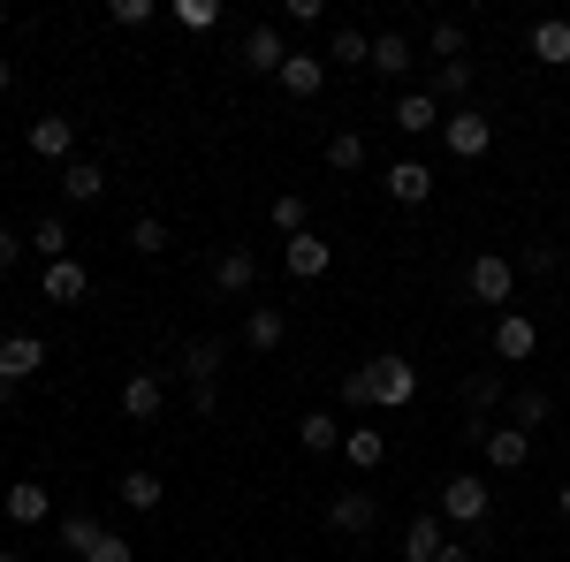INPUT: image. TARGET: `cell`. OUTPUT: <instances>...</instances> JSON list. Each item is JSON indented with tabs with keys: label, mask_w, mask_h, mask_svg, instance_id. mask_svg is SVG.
Returning a JSON list of instances; mask_svg holds the SVG:
<instances>
[{
	"label": "cell",
	"mask_w": 570,
	"mask_h": 562,
	"mask_svg": "<svg viewBox=\"0 0 570 562\" xmlns=\"http://www.w3.org/2000/svg\"><path fill=\"white\" fill-rule=\"evenodd\" d=\"M220 365H228V343L220 335H206V343H190L183 349V381H190V403H198V418H214V403H220Z\"/></svg>",
	"instance_id": "cell-1"
},
{
	"label": "cell",
	"mask_w": 570,
	"mask_h": 562,
	"mask_svg": "<svg viewBox=\"0 0 570 562\" xmlns=\"http://www.w3.org/2000/svg\"><path fill=\"white\" fill-rule=\"evenodd\" d=\"M487 510H494V486H487L480 472H449L441 479V524H487Z\"/></svg>",
	"instance_id": "cell-2"
},
{
	"label": "cell",
	"mask_w": 570,
	"mask_h": 562,
	"mask_svg": "<svg viewBox=\"0 0 570 562\" xmlns=\"http://www.w3.org/2000/svg\"><path fill=\"white\" fill-rule=\"evenodd\" d=\"M365 381H373V411H403V403H419V365L411 357H365Z\"/></svg>",
	"instance_id": "cell-3"
},
{
	"label": "cell",
	"mask_w": 570,
	"mask_h": 562,
	"mask_svg": "<svg viewBox=\"0 0 570 562\" xmlns=\"http://www.w3.org/2000/svg\"><path fill=\"white\" fill-rule=\"evenodd\" d=\"M464 289L480 304H502L510 312V289H518V266H510V252H480V259L464 266Z\"/></svg>",
	"instance_id": "cell-4"
},
{
	"label": "cell",
	"mask_w": 570,
	"mask_h": 562,
	"mask_svg": "<svg viewBox=\"0 0 570 562\" xmlns=\"http://www.w3.org/2000/svg\"><path fill=\"white\" fill-rule=\"evenodd\" d=\"M381 524V502H373V486H343L335 502H327V532H343V540H365Z\"/></svg>",
	"instance_id": "cell-5"
},
{
	"label": "cell",
	"mask_w": 570,
	"mask_h": 562,
	"mask_svg": "<svg viewBox=\"0 0 570 562\" xmlns=\"http://www.w3.org/2000/svg\"><path fill=\"white\" fill-rule=\"evenodd\" d=\"M441 137H449V152H456V160H487V145H494V122H487L480 107H449Z\"/></svg>",
	"instance_id": "cell-6"
},
{
	"label": "cell",
	"mask_w": 570,
	"mask_h": 562,
	"mask_svg": "<svg viewBox=\"0 0 570 562\" xmlns=\"http://www.w3.org/2000/svg\"><path fill=\"white\" fill-rule=\"evenodd\" d=\"M236 61H244L252 77H282V61H289V39H282V23H252Z\"/></svg>",
	"instance_id": "cell-7"
},
{
	"label": "cell",
	"mask_w": 570,
	"mask_h": 562,
	"mask_svg": "<svg viewBox=\"0 0 570 562\" xmlns=\"http://www.w3.org/2000/svg\"><path fill=\"white\" fill-rule=\"evenodd\" d=\"M23 145H31L39 160H53V168H69V160H77V122H69V115H39V122L23 130Z\"/></svg>",
	"instance_id": "cell-8"
},
{
	"label": "cell",
	"mask_w": 570,
	"mask_h": 562,
	"mask_svg": "<svg viewBox=\"0 0 570 562\" xmlns=\"http://www.w3.org/2000/svg\"><path fill=\"white\" fill-rule=\"evenodd\" d=\"M252 282H259V252L252 244H228L214 259V289L220 297H252Z\"/></svg>",
	"instance_id": "cell-9"
},
{
	"label": "cell",
	"mask_w": 570,
	"mask_h": 562,
	"mask_svg": "<svg viewBox=\"0 0 570 562\" xmlns=\"http://www.w3.org/2000/svg\"><path fill=\"white\" fill-rule=\"evenodd\" d=\"M160 411H168V381H160V373H130V381H122V418L153 426Z\"/></svg>",
	"instance_id": "cell-10"
},
{
	"label": "cell",
	"mask_w": 570,
	"mask_h": 562,
	"mask_svg": "<svg viewBox=\"0 0 570 562\" xmlns=\"http://www.w3.org/2000/svg\"><path fill=\"white\" fill-rule=\"evenodd\" d=\"M39 289H46V304H85L91 297V266L85 259H53L39 274Z\"/></svg>",
	"instance_id": "cell-11"
},
{
	"label": "cell",
	"mask_w": 570,
	"mask_h": 562,
	"mask_svg": "<svg viewBox=\"0 0 570 562\" xmlns=\"http://www.w3.org/2000/svg\"><path fill=\"white\" fill-rule=\"evenodd\" d=\"M480 448H487V464H494V472H525V464H532V433H518L510 418H502V426H487Z\"/></svg>",
	"instance_id": "cell-12"
},
{
	"label": "cell",
	"mask_w": 570,
	"mask_h": 562,
	"mask_svg": "<svg viewBox=\"0 0 570 562\" xmlns=\"http://www.w3.org/2000/svg\"><path fill=\"white\" fill-rule=\"evenodd\" d=\"M532 349H540V327H532L525 312H502V319H494V357H502V365H525Z\"/></svg>",
	"instance_id": "cell-13"
},
{
	"label": "cell",
	"mask_w": 570,
	"mask_h": 562,
	"mask_svg": "<svg viewBox=\"0 0 570 562\" xmlns=\"http://www.w3.org/2000/svg\"><path fill=\"white\" fill-rule=\"evenodd\" d=\"M39 365H46V343H39V335H8V343H0V381H8V388H23Z\"/></svg>",
	"instance_id": "cell-14"
},
{
	"label": "cell",
	"mask_w": 570,
	"mask_h": 562,
	"mask_svg": "<svg viewBox=\"0 0 570 562\" xmlns=\"http://www.w3.org/2000/svg\"><path fill=\"white\" fill-rule=\"evenodd\" d=\"M381 183H389L395 206H426V198H434V168H426V160H395Z\"/></svg>",
	"instance_id": "cell-15"
},
{
	"label": "cell",
	"mask_w": 570,
	"mask_h": 562,
	"mask_svg": "<svg viewBox=\"0 0 570 562\" xmlns=\"http://www.w3.org/2000/svg\"><path fill=\"white\" fill-rule=\"evenodd\" d=\"M115 502H122V510H137V517H153V510L168 502V486H160V472H145V464H137V472L115 479Z\"/></svg>",
	"instance_id": "cell-16"
},
{
	"label": "cell",
	"mask_w": 570,
	"mask_h": 562,
	"mask_svg": "<svg viewBox=\"0 0 570 562\" xmlns=\"http://www.w3.org/2000/svg\"><path fill=\"white\" fill-rule=\"evenodd\" d=\"M0 510H8V524H46L53 517V494H46L39 479H16V486L0 494Z\"/></svg>",
	"instance_id": "cell-17"
},
{
	"label": "cell",
	"mask_w": 570,
	"mask_h": 562,
	"mask_svg": "<svg viewBox=\"0 0 570 562\" xmlns=\"http://www.w3.org/2000/svg\"><path fill=\"white\" fill-rule=\"evenodd\" d=\"M320 85H327V53H305V46H289V61H282V91H289V99H312Z\"/></svg>",
	"instance_id": "cell-18"
},
{
	"label": "cell",
	"mask_w": 570,
	"mask_h": 562,
	"mask_svg": "<svg viewBox=\"0 0 570 562\" xmlns=\"http://www.w3.org/2000/svg\"><path fill=\"white\" fill-rule=\"evenodd\" d=\"M327 259H335V252H327V236H312V228L282 244V266H289L297 282H320V274H327Z\"/></svg>",
	"instance_id": "cell-19"
},
{
	"label": "cell",
	"mask_w": 570,
	"mask_h": 562,
	"mask_svg": "<svg viewBox=\"0 0 570 562\" xmlns=\"http://www.w3.org/2000/svg\"><path fill=\"white\" fill-rule=\"evenodd\" d=\"M389 122H395L403 137H426V130H441V99H434V91H403Z\"/></svg>",
	"instance_id": "cell-20"
},
{
	"label": "cell",
	"mask_w": 570,
	"mask_h": 562,
	"mask_svg": "<svg viewBox=\"0 0 570 562\" xmlns=\"http://www.w3.org/2000/svg\"><path fill=\"white\" fill-rule=\"evenodd\" d=\"M61 198H69V206H99V198H107V168H99V160H69V168H61Z\"/></svg>",
	"instance_id": "cell-21"
},
{
	"label": "cell",
	"mask_w": 570,
	"mask_h": 562,
	"mask_svg": "<svg viewBox=\"0 0 570 562\" xmlns=\"http://www.w3.org/2000/svg\"><path fill=\"white\" fill-rule=\"evenodd\" d=\"M343 418H327V411H305V418H297V448H305V456H335V448H343Z\"/></svg>",
	"instance_id": "cell-22"
},
{
	"label": "cell",
	"mask_w": 570,
	"mask_h": 562,
	"mask_svg": "<svg viewBox=\"0 0 570 562\" xmlns=\"http://www.w3.org/2000/svg\"><path fill=\"white\" fill-rule=\"evenodd\" d=\"M441 548H449V524L426 510V517H411V532H403V548H395V555H403V562H434Z\"/></svg>",
	"instance_id": "cell-23"
},
{
	"label": "cell",
	"mask_w": 570,
	"mask_h": 562,
	"mask_svg": "<svg viewBox=\"0 0 570 562\" xmlns=\"http://www.w3.org/2000/svg\"><path fill=\"white\" fill-rule=\"evenodd\" d=\"M494 403H502V373H472V381H464V411H472V441H487V411H494Z\"/></svg>",
	"instance_id": "cell-24"
},
{
	"label": "cell",
	"mask_w": 570,
	"mask_h": 562,
	"mask_svg": "<svg viewBox=\"0 0 570 562\" xmlns=\"http://www.w3.org/2000/svg\"><path fill=\"white\" fill-rule=\"evenodd\" d=\"M343 456H351V472H381V464H389V433L381 426H351L343 433Z\"/></svg>",
	"instance_id": "cell-25"
},
{
	"label": "cell",
	"mask_w": 570,
	"mask_h": 562,
	"mask_svg": "<svg viewBox=\"0 0 570 562\" xmlns=\"http://www.w3.org/2000/svg\"><path fill=\"white\" fill-rule=\"evenodd\" d=\"M532 61L570 69V23H563V16H540V23H532Z\"/></svg>",
	"instance_id": "cell-26"
},
{
	"label": "cell",
	"mask_w": 570,
	"mask_h": 562,
	"mask_svg": "<svg viewBox=\"0 0 570 562\" xmlns=\"http://www.w3.org/2000/svg\"><path fill=\"white\" fill-rule=\"evenodd\" d=\"M244 343L259 349V357H266V349H282V343H289V319H282V304H259V312L244 319Z\"/></svg>",
	"instance_id": "cell-27"
},
{
	"label": "cell",
	"mask_w": 570,
	"mask_h": 562,
	"mask_svg": "<svg viewBox=\"0 0 570 562\" xmlns=\"http://www.w3.org/2000/svg\"><path fill=\"white\" fill-rule=\"evenodd\" d=\"M69 244H77V236H69V220H61V214L31 220V252H39L46 266H53V259H77V252H69Z\"/></svg>",
	"instance_id": "cell-28"
},
{
	"label": "cell",
	"mask_w": 570,
	"mask_h": 562,
	"mask_svg": "<svg viewBox=\"0 0 570 562\" xmlns=\"http://www.w3.org/2000/svg\"><path fill=\"white\" fill-rule=\"evenodd\" d=\"M548 418H556V395H548V388H518V395H510V426H518V433L548 426Z\"/></svg>",
	"instance_id": "cell-29"
},
{
	"label": "cell",
	"mask_w": 570,
	"mask_h": 562,
	"mask_svg": "<svg viewBox=\"0 0 570 562\" xmlns=\"http://www.w3.org/2000/svg\"><path fill=\"white\" fill-rule=\"evenodd\" d=\"M411 61H419V53H411L403 31H381V39H373V77H403Z\"/></svg>",
	"instance_id": "cell-30"
},
{
	"label": "cell",
	"mask_w": 570,
	"mask_h": 562,
	"mask_svg": "<svg viewBox=\"0 0 570 562\" xmlns=\"http://www.w3.org/2000/svg\"><path fill=\"white\" fill-rule=\"evenodd\" d=\"M464 46H472V31H464V23H449V16H441L434 31H426V53H434V69H441V61H464Z\"/></svg>",
	"instance_id": "cell-31"
},
{
	"label": "cell",
	"mask_w": 570,
	"mask_h": 562,
	"mask_svg": "<svg viewBox=\"0 0 570 562\" xmlns=\"http://www.w3.org/2000/svg\"><path fill=\"white\" fill-rule=\"evenodd\" d=\"M266 228H274V236H305V198H297V190L266 198Z\"/></svg>",
	"instance_id": "cell-32"
},
{
	"label": "cell",
	"mask_w": 570,
	"mask_h": 562,
	"mask_svg": "<svg viewBox=\"0 0 570 562\" xmlns=\"http://www.w3.org/2000/svg\"><path fill=\"white\" fill-rule=\"evenodd\" d=\"M168 244H176V236H168V220H160V214H137V220H130V252H145V259H160Z\"/></svg>",
	"instance_id": "cell-33"
},
{
	"label": "cell",
	"mask_w": 570,
	"mask_h": 562,
	"mask_svg": "<svg viewBox=\"0 0 570 562\" xmlns=\"http://www.w3.org/2000/svg\"><path fill=\"white\" fill-rule=\"evenodd\" d=\"M327 168H335V175H357V168H365V137H357V130H335V137H327Z\"/></svg>",
	"instance_id": "cell-34"
},
{
	"label": "cell",
	"mask_w": 570,
	"mask_h": 562,
	"mask_svg": "<svg viewBox=\"0 0 570 562\" xmlns=\"http://www.w3.org/2000/svg\"><path fill=\"white\" fill-rule=\"evenodd\" d=\"M99 532H107V524H99V517H61V548H69V555L85 562L91 548H99Z\"/></svg>",
	"instance_id": "cell-35"
},
{
	"label": "cell",
	"mask_w": 570,
	"mask_h": 562,
	"mask_svg": "<svg viewBox=\"0 0 570 562\" xmlns=\"http://www.w3.org/2000/svg\"><path fill=\"white\" fill-rule=\"evenodd\" d=\"M464 91H472V61H441L434 69V99H456V107H464Z\"/></svg>",
	"instance_id": "cell-36"
},
{
	"label": "cell",
	"mask_w": 570,
	"mask_h": 562,
	"mask_svg": "<svg viewBox=\"0 0 570 562\" xmlns=\"http://www.w3.org/2000/svg\"><path fill=\"white\" fill-rule=\"evenodd\" d=\"M327 53H335V61H357V69H373V39H365V31H335Z\"/></svg>",
	"instance_id": "cell-37"
},
{
	"label": "cell",
	"mask_w": 570,
	"mask_h": 562,
	"mask_svg": "<svg viewBox=\"0 0 570 562\" xmlns=\"http://www.w3.org/2000/svg\"><path fill=\"white\" fill-rule=\"evenodd\" d=\"M176 23H183V31H214L220 0H176Z\"/></svg>",
	"instance_id": "cell-38"
},
{
	"label": "cell",
	"mask_w": 570,
	"mask_h": 562,
	"mask_svg": "<svg viewBox=\"0 0 570 562\" xmlns=\"http://www.w3.org/2000/svg\"><path fill=\"white\" fill-rule=\"evenodd\" d=\"M343 411H373V381H365V365L343 373Z\"/></svg>",
	"instance_id": "cell-39"
},
{
	"label": "cell",
	"mask_w": 570,
	"mask_h": 562,
	"mask_svg": "<svg viewBox=\"0 0 570 562\" xmlns=\"http://www.w3.org/2000/svg\"><path fill=\"white\" fill-rule=\"evenodd\" d=\"M85 562H137V548L122 540V532H99V548H91Z\"/></svg>",
	"instance_id": "cell-40"
},
{
	"label": "cell",
	"mask_w": 570,
	"mask_h": 562,
	"mask_svg": "<svg viewBox=\"0 0 570 562\" xmlns=\"http://www.w3.org/2000/svg\"><path fill=\"white\" fill-rule=\"evenodd\" d=\"M107 16H115V23H122V31H145V23H153V0H115V8H107Z\"/></svg>",
	"instance_id": "cell-41"
},
{
	"label": "cell",
	"mask_w": 570,
	"mask_h": 562,
	"mask_svg": "<svg viewBox=\"0 0 570 562\" xmlns=\"http://www.w3.org/2000/svg\"><path fill=\"white\" fill-rule=\"evenodd\" d=\"M23 252H31V244H23L16 228H0V274H16V266H23Z\"/></svg>",
	"instance_id": "cell-42"
},
{
	"label": "cell",
	"mask_w": 570,
	"mask_h": 562,
	"mask_svg": "<svg viewBox=\"0 0 570 562\" xmlns=\"http://www.w3.org/2000/svg\"><path fill=\"white\" fill-rule=\"evenodd\" d=\"M556 266H563L556 244H532V252H525V274H556Z\"/></svg>",
	"instance_id": "cell-43"
},
{
	"label": "cell",
	"mask_w": 570,
	"mask_h": 562,
	"mask_svg": "<svg viewBox=\"0 0 570 562\" xmlns=\"http://www.w3.org/2000/svg\"><path fill=\"white\" fill-rule=\"evenodd\" d=\"M434 562H480V548H472V540H449V548H441Z\"/></svg>",
	"instance_id": "cell-44"
},
{
	"label": "cell",
	"mask_w": 570,
	"mask_h": 562,
	"mask_svg": "<svg viewBox=\"0 0 570 562\" xmlns=\"http://www.w3.org/2000/svg\"><path fill=\"white\" fill-rule=\"evenodd\" d=\"M8 77H16V69H8V53H0V91H8Z\"/></svg>",
	"instance_id": "cell-45"
},
{
	"label": "cell",
	"mask_w": 570,
	"mask_h": 562,
	"mask_svg": "<svg viewBox=\"0 0 570 562\" xmlns=\"http://www.w3.org/2000/svg\"><path fill=\"white\" fill-rule=\"evenodd\" d=\"M8 403H16V388H8V381H0V411H8Z\"/></svg>",
	"instance_id": "cell-46"
},
{
	"label": "cell",
	"mask_w": 570,
	"mask_h": 562,
	"mask_svg": "<svg viewBox=\"0 0 570 562\" xmlns=\"http://www.w3.org/2000/svg\"><path fill=\"white\" fill-rule=\"evenodd\" d=\"M556 510H563V517H570V486H563V494H556Z\"/></svg>",
	"instance_id": "cell-47"
},
{
	"label": "cell",
	"mask_w": 570,
	"mask_h": 562,
	"mask_svg": "<svg viewBox=\"0 0 570 562\" xmlns=\"http://www.w3.org/2000/svg\"><path fill=\"white\" fill-rule=\"evenodd\" d=\"M0 562H23V555H16V548H0Z\"/></svg>",
	"instance_id": "cell-48"
},
{
	"label": "cell",
	"mask_w": 570,
	"mask_h": 562,
	"mask_svg": "<svg viewBox=\"0 0 570 562\" xmlns=\"http://www.w3.org/2000/svg\"><path fill=\"white\" fill-rule=\"evenodd\" d=\"M563 343H570V312H563Z\"/></svg>",
	"instance_id": "cell-49"
},
{
	"label": "cell",
	"mask_w": 570,
	"mask_h": 562,
	"mask_svg": "<svg viewBox=\"0 0 570 562\" xmlns=\"http://www.w3.org/2000/svg\"><path fill=\"white\" fill-rule=\"evenodd\" d=\"M0 31H8V16H0Z\"/></svg>",
	"instance_id": "cell-50"
}]
</instances>
